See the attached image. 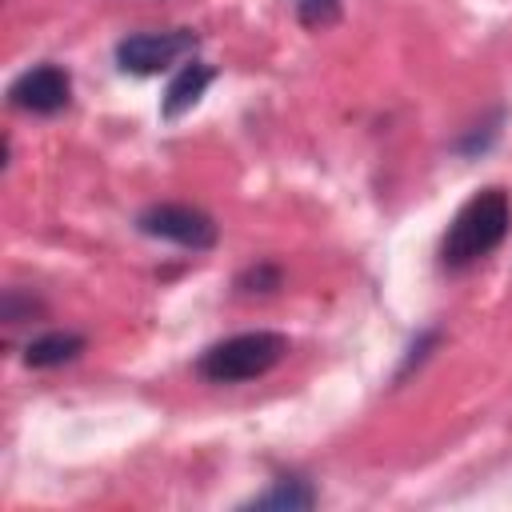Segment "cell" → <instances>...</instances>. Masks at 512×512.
I'll use <instances>...</instances> for the list:
<instances>
[{
	"label": "cell",
	"mask_w": 512,
	"mask_h": 512,
	"mask_svg": "<svg viewBox=\"0 0 512 512\" xmlns=\"http://www.w3.org/2000/svg\"><path fill=\"white\" fill-rule=\"evenodd\" d=\"M284 352H288V340L280 332L256 328V332H240V336L208 344L200 352L196 368L212 384H240V380H256L268 368H276L284 360Z\"/></svg>",
	"instance_id": "7a4b0ae2"
},
{
	"label": "cell",
	"mask_w": 512,
	"mask_h": 512,
	"mask_svg": "<svg viewBox=\"0 0 512 512\" xmlns=\"http://www.w3.org/2000/svg\"><path fill=\"white\" fill-rule=\"evenodd\" d=\"M84 352V336L76 332H44L24 344V364L28 368H60Z\"/></svg>",
	"instance_id": "52a82bcc"
},
{
	"label": "cell",
	"mask_w": 512,
	"mask_h": 512,
	"mask_svg": "<svg viewBox=\"0 0 512 512\" xmlns=\"http://www.w3.org/2000/svg\"><path fill=\"white\" fill-rule=\"evenodd\" d=\"M296 20L304 28H328L340 20V0H296Z\"/></svg>",
	"instance_id": "9c48e42d"
},
{
	"label": "cell",
	"mask_w": 512,
	"mask_h": 512,
	"mask_svg": "<svg viewBox=\"0 0 512 512\" xmlns=\"http://www.w3.org/2000/svg\"><path fill=\"white\" fill-rule=\"evenodd\" d=\"M196 48V36L188 28H172V32H136L124 36L116 44V64L132 76H152L168 64H176L180 56H188Z\"/></svg>",
	"instance_id": "277c9868"
},
{
	"label": "cell",
	"mask_w": 512,
	"mask_h": 512,
	"mask_svg": "<svg viewBox=\"0 0 512 512\" xmlns=\"http://www.w3.org/2000/svg\"><path fill=\"white\" fill-rule=\"evenodd\" d=\"M72 96V80L60 64H36L28 72H20L8 88V104L20 112H36V116H52L68 104Z\"/></svg>",
	"instance_id": "5b68a950"
},
{
	"label": "cell",
	"mask_w": 512,
	"mask_h": 512,
	"mask_svg": "<svg viewBox=\"0 0 512 512\" xmlns=\"http://www.w3.org/2000/svg\"><path fill=\"white\" fill-rule=\"evenodd\" d=\"M212 68L208 64H200V60H192V64H184L172 80H168V88H164V100H160V116L164 120H176V116H184L200 96H204V88L212 84Z\"/></svg>",
	"instance_id": "8992f818"
},
{
	"label": "cell",
	"mask_w": 512,
	"mask_h": 512,
	"mask_svg": "<svg viewBox=\"0 0 512 512\" xmlns=\"http://www.w3.org/2000/svg\"><path fill=\"white\" fill-rule=\"evenodd\" d=\"M136 228L144 236H156L192 252H208L216 244V220L192 204H152L136 216Z\"/></svg>",
	"instance_id": "3957f363"
},
{
	"label": "cell",
	"mask_w": 512,
	"mask_h": 512,
	"mask_svg": "<svg viewBox=\"0 0 512 512\" xmlns=\"http://www.w3.org/2000/svg\"><path fill=\"white\" fill-rule=\"evenodd\" d=\"M316 504V492L304 484V480H296V476H284V480H276L268 492H260V496H252L244 508H276V512H304V508H312Z\"/></svg>",
	"instance_id": "ba28073f"
},
{
	"label": "cell",
	"mask_w": 512,
	"mask_h": 512,
	"mask_svg": "<svg viewBox=\"0 0 512 512\" xmlns=\"http://www.w3.org/2000/svg\"><path fill=\"white\" fill-rule=\"evenodd\" d=\"M236 288L248 292V296H252V292H260V296H264V292H276V288H280V268H276V264H252V268H244V272L236 276Z\"/></svg>",
	"instance_id": "30bf717a"
},
{
	"label": "cell",
	"mask_w": 512,
	"mask_h": 512,
	"mask_svg": "<svg viewBox=\"0 0 512 512\" xmlns=\"http://www.w3.org/2000/svg\"><path fill=\"white\" fill-rule=\"evenodd\" d=\"M512 228V200L504 188H484L452 216L444 240H440V264L444 268H468L496 252Z\"/></svg>",
	"instance_id": "6da1fadb"
}]
</instances>
